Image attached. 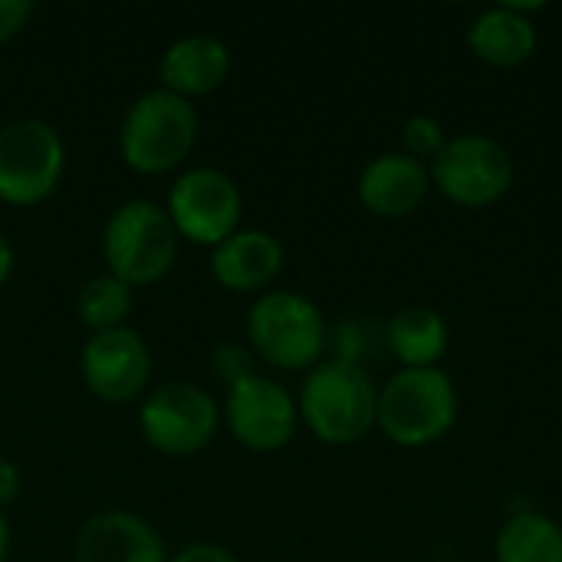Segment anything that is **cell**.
<instances>
[{
    "label": "cell",
    "instance_id": "25",
    "mask_svg": "<svg viewBox=\"0 0 562 562\" xmlns=\"http://www.w3.org/2000/svg\"><path fill=\"white\" fill-rule=\"evenodd\" d=\"M13 267H16V254H13V247H10V240L0 234V286L10 280V273H13Z\"/></svg>",
    "mask_w": 562,
    "mask_h": 562
},
{
    "label": "cell",
    "instance_id": "14",
    "mask_svg": "<svg viewBox=\"0 0 562 562\" xmlns=\"http://www.w3.org/2000/svg\"><path fill=\"white\" fill-rule=\"evenodd\" d=\"M286 263L277 234L263 227H240L211 250V277L231 293H267Z\"/></svg>",
    "mask_w": 562,
    "mask_h": 562
},
{
    "label": "cell",
    "instance_id": "1",
    "mask_svg": "<svg viewBox=\"0 0 562 562\" xmlns=\"http://www.w3.org/2000/svg\"><path fill=\"white\" fill-rule=\"evenodd\" d=\"M300 425L323 445L346 448L362 441L375 428L379 385L366 366L323 359L316 362L296 392Z\"/></svg>",
    "mask_w": 562,
    "mask_h": 562
},
{
    "label": "cell",
    "instance_id": "16",
    "mask_svg": "<svg viewBox=\"0 0 562 562\" xmlns=\"http://www.w3.org/2000/svg\"><path fill=\"white\" fill-rule=\"evenodd\" d=\"M537 10H543V3H517V0H504L481 10L468 26L471 53L497 69H514L527 63L540 43V30L533 20Z\"/></svg>",
    "mask_w": 562,
    "mask_h": 562
},
{
    "label": "cell",
    "instance_id": "11",
    "mask_svg": "<svg viewBox=\"0 0 562 562\" xmlns=\"http://www.w3.org/2000/svg\"><path fill=\"white\" fill-rule=\"evenodd\" d=\"M151 349L132 326L92 333L79 352V375L86 389L105 405H132L148 395Z\"/></svg>",
    "mask_w": 562,
    "mask_h": 562
},
{
    "label": "cell",
    "instance_id": "15",
    "mask_svg": "<svg viewBox=\"0 0 562 562\" xmlns=\"http://www.w3.org/2000/svg\"><path fill=\"white\" fill-rule=\"evenodd\" d=\"M231 69H234V53L221 36L184 33L165 46L158 59V86L181 99H198L221 89Z\"/></svg>",
    "mask_w": 562,
    "mask_h": 562
},
{
    "label": "cell",
    "instance_id": "12",
    "mask_svg": "<svg viewBox=\"0 0 562 562\" xmlns=\"http://www.w3.org/2000/svg\"><path fill=\"white\" fill-rule=\"evenodd\" d=\"M431 191V168L405 151H382L366 161L356 181L362 207L375 217L398 221L415 214Z\"/></svg>",
    "mask_w": 562,
    "mask_h": 562
},
{
    "label": "cell",
    "instance_id": "24",
    "mask_svg": "<svg viewBox=\"0 0 562 562\" xmlns=\"http://www.w3.org/2000/svg\"><path fill=\"white\" fill-rule=\"evenodd\" d=\"M23 491V474L10 458H0V514L20 497Z\"/></svg>",
    "mask_w": 562,
    "mask_h": 562
},
{
    "label": "cell",
    "instance_id": "7",
    "mask_svg": "<svg viewBox=\"0 0 562 562\" xmlns=\"http://www.w3.org/2000/svg\"><path fill=\"white\" fill-rule=\"evenodd\" d=\"M66 145L46 119L0 125V201L10 207L43 204L63 181Z\"/></svg>",
    "mask_w": 562,
    "mask_h": 562
},
{
    "label": "cell",
    "instance_id": "19",
    "mask_svg": "<svg viewBox=\"0 0 562 562\" xmlns=\"http://www.w3.org/2000/svg\"><path fill=\"white\" fill-rule=\"evenodd\" d=\"M132 306H135V290L112 273H99V277L86 280L79 290V300H76V313H79L82 326L89 329V336L122 329Z\"/></svg>",
    "mask_w": 562,
    "mask_h": 562
},
{
    "label": "cell",
    "instance_id": "9",
    "mask_svg": "<svg viewBox=\"0 0 562 562\" xmlns=\"http://www.w3.org/2000/svg\"><path fill=\"white\" fill-rule=\"evenodd\" d=\"M165 211L181 240L214 250L221 240L240 231L244 194L227 171L211 165H194L171 181Z\"/></svg>",
    "mask_w": 562,
    "mask_h": 562
},
{
    "label": "cell",
    "instance_id": "21",
    "mask_svg": "<svg viewBox=\"0 0 562 562\" xmlns=\"http://www.w3.org/2000/svg\"><path fill=\"white\" fill-rule=\"evenodd\" d=\"M211 366H214L217 379L224 382V389H231V385H237V382H244V379H250L257 372V356H254L250 346L224 339V342L214 346Z\"/></svg>",
    "mask_w": 562,
    "mask_h": 562
},
{
    "label": "cell",
    "instance_id": "13",
    "mask_svg": "<svg viewBox=\"0 0 562 562\" xmlns=\"http://www.w3.org/2000/svg\"><path fill=\"white\" fill-rule=\"evenodd\" d=\"M76 562H168L165 540L158 530L128 510L92 514L72 543Z\"/></svg>",
    "mask_w": 562,
    "mask_h": 562
},
{
    "label": "cell",
    "instance_id": "2",
    "mask_svg": "<svg viewBox=\"0 0 562 562\" xmlns=\"http://www.w3.org/2000/svg\"><path fill=\"white\" fill-rule=\"evenodd\" d=\"M201 132L191 99L161 86L132 99L119 125V155L135 175H168L184 165Z\"/></svg>",
    "mask_w": 562,
    "mask_h": 562
},
{
    "label": "cell",
    "instance_id": "8",
    "mask_svg": "<svg viewBox=\"0 0 562 562\" xmlns=\"http://www.w3.org/2000/svg\"><path fill=\"white\" fill-rule=\"evenodd\" d=\"M428 168L431 188L458 207H491L514 188L517 178L507 145L484 132L451 135L445 151Z\"/></svg>",
    "mask_w": 562,
    "mask_h": 562
},
{
    "label": "cell",
    "instance_id": "22",
    "mask_svg": "<svg viewBox=\"0 0 562 562\" xmlns=\"http://www.w3.org/2000/svg\"><path fill=\"white\" fill-rule=\"evenodd\" d=\"M33 3L30 0H0V43H10L13 36H20L30 20H33Z\"/></svg>",
    "mask_w": 562,
    "mask_h": 562
},
{
    "label": "cell",
    "instance_id": "20",
    "mask_svg": "<svg viewBox=\"0 0 562 562\" xmlns=\"http://www.w3.org/2000/svg\"><path fill=\"white\" fill-rule=\"evenodd\" d=\"M448 138L451 135L445 132V125L435 115H412V119H405V125L398 132V145H402L398 151H405L408 158H415L422 165H431L445 151Z\"/></svg>",
    "mask_w": 562,
    "mask_h": 562
},
{
    "label": "cell",
    "instance_id": "18",
    "mask_svg": "<svg viewBox=\"0 0 562 562\" xmlns=\"http://www.w3.org/2000/svg\"><path fill=\"white\" fill-rule=\"evenodd\" d=\"M494 557L497 562H562V524L540 510H520L497 530Z\"/></svg>",
    "mask_w": 562,
    "mask_h": 562
},
{
    "label": "cell",
    "instance_id": "10",
    "mask_svg": "<svg viewBox=\"0 0 562 562\" xmlns=\"http://www.w3.org/2000/svg\"><path fill=\"white\" fill-rule=\"evenodd\" d=\"M221 425L231 438L254 454L283 451L300 428L296 395L270 375L254 372L250 379L231 385L221 405Z\"/></svg>",
    "mask_w": 562,
    "mask_h": 562
},
{
    "label": "cell",
    "instance_id": "17",
    "mask_svg": "<svg viewBox=\"0 0 562 562\" xmlns=\"http://www.w3.org/2000/svg\"><path fill=\"white\" fill-rule=\"evenodd\" d=\"M451 342L448 319L435 306H402L385 323V346L402 369H438Z\"/></svg>",
    "mask_w": 562,
    "mask_h": 562
},
{
    "label": "cell",
    "instance_id": "4",
    "mask_svg": "<svg viewBox=\"0 0 562 562\" xmlns=\"http://www.w3.org/2000/svg\"><path fill=\"white\" fill-rule=\"evenodd\" d=\"M178 247L181 237L165 204L151 198L122 201L102 227L105 273L119 277L132 290L165 280L178 260Z\"/></svg>",
    "mask_w": 562,
    "mask_h": 562
},
{
    "label": "cell",
    "instance_id": "5",
    "mask_svg": "<svg viewBox=\"0 0 562 562\" xmlns=\"http://www.w3.org/2000/svg\"><path fill=\"white\" fill-rule=\"evenodd\" d=\"M329 323L323 310L296 290H267L247 310V346L283 372H310L326 359Z\"/></svg>",
    "mask_w": 562,
    "mask_h": 562
},
{
    "label": "cell",
    "instance_id": "23",
    "mask_svg": "<svg viewBox=\"0 0 562 562\" xmlns=\"http://www.w3.org/2000/svg\"><path fill=\"white\" fill-rule=\"evenodd\" d=\"M168 562H240V560H237V553H231L227 547L201 540V543H188V547H181L175 557H168Z\"/></svg>",
    "mask_w": 562,
    "mask_h": 562
},
{
    "label": "cell",
    "instance_id": "26",
    "mask_svg": "<svg viewBox=\"0 0 562 562\" xmlns=\"http://www.w3.org/2000/svg\"><path fill=\"white\" fill-rule=\"evenodd\" d=\"M7 557H10V524L0 514V562H7Z\"/></svg>",
    "mask_w": 562,
    "mask_h": 562
},
{
    "label": "cell",
    "instance_id": "3",
    "mask_svg": "<svg viewBox=\"0 0 562 562\" xmlns=\"http://www.w3.org/2000/svg\"><path fill=\"white\" fill-rule=\"evenodd\" d=\"M458 412V385L441 366L398 369L379 389L375 428L398 448H428L454 428Z\"/></svg>",
    "mask_w": 562,
    "mask_h": 562
},
{
    "label": "cell",
    "instance_id": "6",
    "mask_svg": "<svg viewBox=\"0 0 562 562\" xmlns=\"http://www.w3.org/2000/svg\"><path fill=\"white\" fill-rule=\"evenodd\" d=\"M138 431L145 445L165 458H194L211 448L221 431V405L204 385L165 382L142 398Z\"/></svg>",
    "mask_w": 562,
    "mask_h": 562
}]
</instances>
